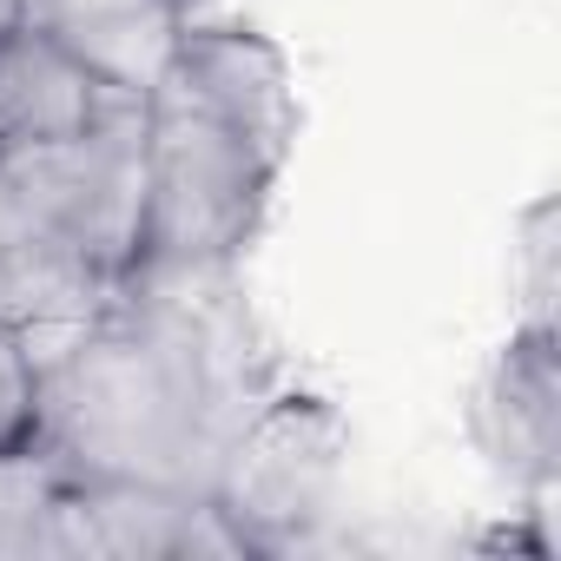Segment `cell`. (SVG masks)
<instances>
[{
  "instance_id": "obj_1",
  "label": "cell",
  "mask_w": 561,
  "mask_h": 561,
  "mask_svg": "<svg viewBox=\"0 0 561 561\" xmlns=\"http://www.w3.org/2000/svg\"><path fill=\"white\" fill-rule=\"evenodd\" d=\"M285 172L291 159L257 146L251 133L179 100H146V198L126 285L244 277L277 218Z\"/></svg>"
},
{
  "instance_id": "obj_2",
  "label": "cell",
  "mask_w": 561,
  "mask_h": 561,
  "mask_svg": "<svg viewBox=\"0 0 561 561\" xmlns=\"http://www.w3.org/2000/svg\"><path fill=\"white\" fill-rule=\"evenodd\" d=\"M351 482V423L291 377L257 397L218 449L205 482L218 522L244 554H291L331 535Z\"/></svg>"
},
{
  "instance_id": "obj_3",
  "label": "cell",
  "mask_w": 561,
  "mask_h": 561,
  "mask_svg": "<svg viewBox=\"0 0 561 561\" xmlns=\"http://www.w3.org/2000/svg\"><path fill=\"white\" fill-rule=\"evenodd\" d=\"M8 198L34 251L80 271L87 285L119 291L139 251V198H146V100L113 106L80 139L14 152Z\"/></svg>"
},
{
  "instance_id": "obj_4",
  "label": "cell",
  "mask_w": 561,
  "mask_h": 561,
  "mask_svg": "<svg viewBox=\"0 0 561 561\" xmlns=\"http://www.w3.org/2000/svg\"><path fill=\"white\" fill-rule=\"evenodd\" d=\"M462 443L502 502L554 508L561 489V324L508 318L462 383Z\"/></svg>"
},
{
  "instance_id": "obj_5",
  "label": "cell",
  "mask_w": 561,
  "mask_h": 561,
  "mask_svg": "<svg viewBox=\"0 0 561 561\" xmlns=\"http://www.w3.org/2000/svg\"><path fill=\"white\" fill-rule=\"evenodd\" d=\"M146 100H179L192 113H211L285 159H298V139H305L298 54L264 21L231 14V8H198L179 21L172 54Z\"/></svg>"
},
{
  "instance_id": "obj_6",
  "label": "cell",
  "mask_w": 561,
  "mask_h": 561,
  "mask_svg": "<svg viewBox=\"0 0 561 561\" xmlns=\"http://www.w3.org/2000/svg\"><path fill=\"white\" fill-rule=\"evenodd\" d=\"M192 8L179 0H21V27L47 34L60 54H73L93 80H106L126 100H146L172 34Z\"/></svg>"
},
{
  "instance_id": "obj_7",
  "label": "cell",
  "mask_w": 561,
  "mask_h": 561,
  "mask_svg": "<svg viewBox=\"0 0 561 561\" xmlns=\"http://www.w3.org/2000/svg\"><path fill=\"white\" fill-rule=\"evenodd\" d=\"M113 106H126V93L93 80L47 34H34L21 21L0 34V152H8V159L60 146V139H80Z\"/></svg>"
},
{
  "instance_id": "obj_8",
  "label": "cell",
  "mask_w": 561,
  "mask_h": 561,
  "mask_svg": "<svg viewBox=\"0 0 561 561\" xmlns=\"http://www.w3.org/2000/svg\"><path fill=\"white\" fill-rule=\"evenodd\" d=\"M47 449V337L34 324H0V462Z\"/></svg>"
},
{
  "instance_id": "obj_9",
  "label": "cell",
  "mask_w": 561,
  "mask_h": 561,
  "mask_svg": "<svg viewBox=\"0 0 561 561\" xmlns=\"http://www.w3.org/2000/svg\"><path fill=\"white\" fill-rule=\"evenodd\" d=\"M561 291V218L554 198L535 192L508 211V318H554Z\"/></svg>"
},
{
  "instance_id": "obj_10",
  "label": "cell",
  "mask_w": 561,
  "mask_h": 561,
  "mask_svg": "<svg viewBox=\"0 0 561 561\" xmlns=\"http://www.w3.org/2000/svg\"><path fill=\"white\" fill-rule=\"evenodd\" d=\"M0 324H21V311H14V291H8V277H0Z\"/></svg>"
},
{
  "instance_id": "obj_11",
  "label": "cell",
  "mask_w": 561,
  "mask_h": 561,
  "mask_svg": "<svg viewBox=\"0 0 561 561\" xmlns=\"http://www.w3.org/2000/svg\"><path fill=\"white\" fill-rule=\"evenodd\" d=\"M14 21H21V0H0V34H8Z\"/></svg>"
},
{
  "instance_id": "obj_12",
  "label": "cell",
  "mask_w": 561,
  "mask_h": 561,
  "mask_svg": "<svg viewBox=\"0 0 561 561\" xmlns=\"http://www.w3.org/2000/svg\"><path fill=\"white\" fill-rule=\"evenodd\" d=\"M0 198H8V152H0Z\"/></svg>"
},
{
  "instance_id": "obj_13",
  "label": "cell",
  "mask_w": 561,
  "mask_h": 561,
  "mask_svg": "<svg viewBox=\"0 0 561 561\" xmlns=\"http://www.w3.org/2000/svg\"><path fill=\"white\" fill-rule=\"evenodd\" d=\"M179 8H192V14H198V8H218V0H179Z\"/></svg>"
}]
</instances>
